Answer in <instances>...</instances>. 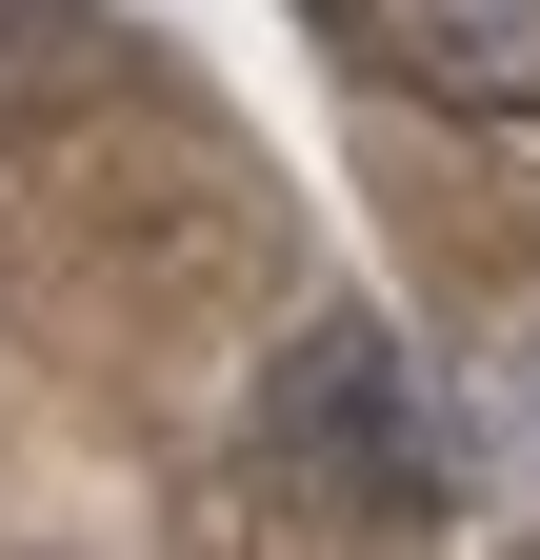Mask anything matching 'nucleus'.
Masks as SVG:
<instances>
[{"instance_id": "obj_1", "label": "nucleus", "mask_w": 540, "mask_h": 560, "mask_svg": "<svg viewBox=\"0 0 540 560\" xmlns=\"http://www.w3.org/2000/svg\"><path fill=\"white\" fill-rule=\"evenodd\" d=\"M320 40L400 81L421 120H481V140H540V0H320Z\"/></svg>"}, {"instance_id": "obj_2", "label": "nucleus", "mask_w": 540, "mask_h": 560, "mask_svg": "<svg viewBox=\"0 0 540 560\" xmlns=\"http://www.w3.org/2000/svg\"><path fill=\"white\" fill-rule=\"evenodd\" d=\"M281 441H301V480H380V501H441L421 381H400V340H380V320H320L301 361H281Z\"/></svg>"}]
</instances>
